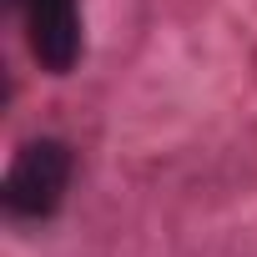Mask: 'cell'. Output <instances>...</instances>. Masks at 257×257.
Here are the masks:
<instances>
[{
    "mask_svg": "<svg viewBox=\"0 0 257 257\" xmlns=\"http://www.w3.org/2000/svg\"><path fill=\"white\" fill-rule=\"evenodd\" d=\"M76 182V147L61 137H31L16 147L6 182H0V212L11 227H46Z\"/></svg>",
    "mask_w": 257,
    "mask_h": 257,
    "instance_id": "1",
    "label": "cell"
},
{
    "mask_svg": "<svg viewBox=\"0 0 257 257\" xmlns=\"http://www.w3.org/2000/svg\"><path fill=\"white\" fill-rule=\"evenodd\" d=\"M11 11L26 31V46L41 71L71 76L81 51H86V26H81V0H11Z\"/></svg>",
    "mask_w": 257,
    "mask_h": 257,
    "instance_id": "2",
    "label": "cell"
}]
</instances>
